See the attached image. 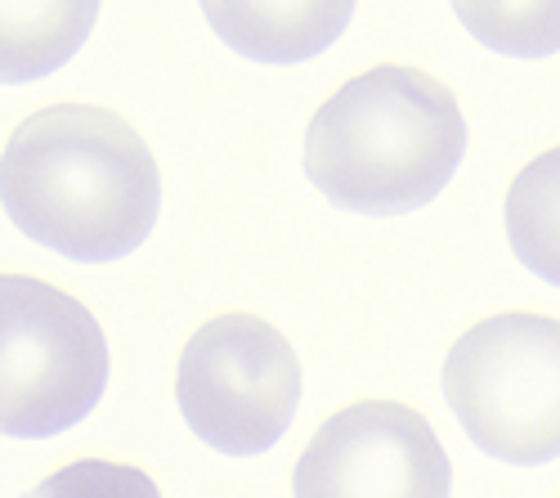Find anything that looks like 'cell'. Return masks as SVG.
<instances>
[{"instance_id": "obj_1", "label": "cell", "mask_w": 560, "mask_h": 498, "mask_svg": "<svg viewBox=\"0 0 560 498\" xmlns=\"http://www.w3.org/2000/svg\"><path fill=\"white\" fill-rule=\"evenodd\" d=\"M0 207L36 247L108 265L149 243L162 216V175L126 117L55 104L14 126L0 153Z\"/></svg>"}, {"instance_id": "obj_2", "label": "cell", "mask_w": 560, "mask_h": 498, "mask_svg": "<svg viewBox=\"0 0 560 498\" xmlns=\"http://www.w3.org/2000/svg\"><path fill=\"white\" fill-rule=\"evenodd\" d=\"M466 158L457 95L422 68L382 63L346 81L305 126V175L337 211L408 216L431 207Z\"/></svg>"}, {"instance_id": "obj_3", "label": "cell", "mask_w": 560, "mask_h": 498, "mask_svg": "<svg viewBox=\"0 0 560 498\" xmlns=\"http://www.w3.org/2000/svg\"><path fill=\"white\" fill-rule=\"evenodd\" d=\"M444 399L480 454L506 467L560 459V320L493 314L444 355Z\"/></svg>"}, {"instance_id": "obj_4", "label": "cell", "mask_w": 560, "mask_h": 498, "mask_svg": "<svg viewBox=\"0 0 560 498\" xmlns=\"http://www.w3.org/2000/svg\"><path fill=\"white\" fill-rule=\"evenodd\" d=\"M108 391V337L77 297L0 275V436L55 440Z\"/></svg>"}, {"instance_id": "obj_5", "label": "cell", "mask_w": 560, "mask_h": 498, "mask_svg": "<svg viewBox=\"0 0 560 498\" xmlns=\"http://www.w3.org/2000/svg\"><path fill=\"white\" fill-rule=\"evenodd\" d=\"M179 418L224 459H260L288 436L301 404L292 341L256 314L207 320L179 355Z\"/></svg>"}, {"instance_id": "obj_6", "label": "cell", "mask_w": 560, "mask_h": 498, "mask_svg": "<svg viewBox=\"0 0 560 498\" xmlns=\"http://www.w3.org/2000/svg\"><path fill=\"white\" fill-rule=\"evenodd\" d=\"M292 498H453V463L417 409L363 399L314 431Z\"/></svg>"}, {"instance_id": "obj_7", "label": "cell", "mask_w": 560, "mask_h": 498, "mask_svg": "<svg viewBox=\"0 0 560 498\" xmlns=\"http://www.w3.org/2000/svg\"><path fill=\"white\" fill-rule=\"evenodd\" d=\"M202 19L233 55L265 68H292L328 50L350 27L354 5L350 0H229V5L211 0L202 5Z\"/></svg>"}, {"instance_id": "obj_8", "label": "cell", "mask_w": 560, "mask_h": 498, "mask_svg": "<svg viewBox=\"0 0 560 498\" xmlns=\"http://www.w3.org/2000/svg\"><path fill=\"white\" fill-rule=\"evenodd\" d=\"M95 23V0H0V85H27L59 72Z\"/></svg>"}, {"instance_id": "obj_9", "label": "cell", "mask_w": 560, "mask_h": 498, "mask_svg": "<svg viewBox=\"0 0 560 498\" xmlns=\"http://www.w3.org/2000/svg\"><path fill=\"white\" fill-rule=\"evenodd\" d=\"M506 243L534 279L560 288V149L538 153L506 189Z\"/></svg>"}, {"instance_id": "obj_10", "label": "cell", "mask_w": 560, "mask_h": 498, "mask_svg": "<svg viewBox=\"0 0 560 498\" xmlns=\"http://www.w3.org/2000/svg\"><path fill=\"white\" fill-rule=\"evenodd\" d=\"M480 45L506 59H547L560 50V0H489V5H457Z\"/></svg>"}, {"instance_id": "obj_11", "label": "cell", "mask_w": 560, "mask_h": 498, "mask_svg": "<svg viewBox=\"0 0 560 498\" xmlns=\"http://www.w3.org/2000/svg\"><path fill=\"white\" fill-rule=\"evenodd\" d=\"M23 498H162L158 480L126 463H104V459H81L45 480H36Z\"/></svg>"}]
</instances>
